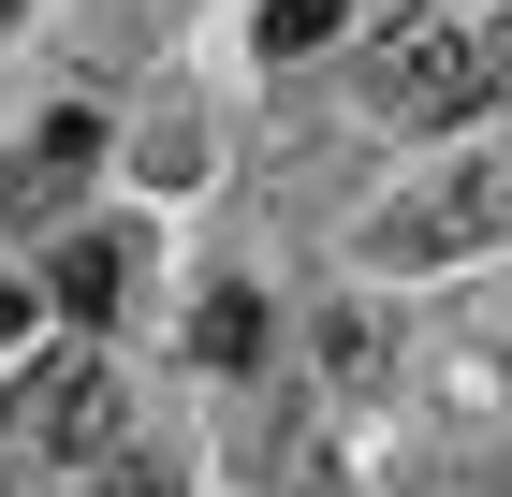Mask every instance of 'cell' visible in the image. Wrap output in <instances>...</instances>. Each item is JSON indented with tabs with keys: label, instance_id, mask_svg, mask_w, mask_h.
I'll use <instances>...</instances> for the list:
<instances>
[{
	"label": "cell",
	"instance_id": "1",
	"mask_svg": "<svg viewBox=\"0 0 512 497\" xmlns=\"http://www.w3.org/2000/svg\"><path fill=\"white\" fill-rule=\"evenodd\" d=\"M498 88H512V15H410L366 59V117H395V132H454Z\"/></svg>",
	"mask_w": 512,
	"mask_h": 497
},
{
	"label": "cell",
	"instance_id": "2",
	"mask_svg": "<svg viewBox=\"0 0 512 497\" xmlns=\"http://www.w3.org/2000/svg\"><path fill=\"white\" fill-rule=\"evenodd\" d=\"M15 439H30V454H118L132 439V395H118V366H103V351H44L30 381H15Z\"/></svg>",
	"mask_w": 512,
	"mask_h": 497
},
{
	"label": "cell",
	"instance_id": "3",
	"mask_svg": "<svg viewBox=\"0 0 512 497\" xmlns=\"http://www.w3.org/2000/svg\"><path fill=\"white\" fill-rule=\"evenodd\" d=\"M483 234H512V161H469L439 191H395L366 220V264H439V249H483Z\"/></svg>",
	"mask_w": 512,
	"mask_h": 497
},
{
	"label": "cell",
	"instance_id": "4",
	"mask_svg": "<svg viewBox=\"0 0 512 497\" xmlns=\"http://www.w3.org/2000/svg\"><path fill=\"white\" fill-rule=\"evenodd\" d=\"M132 264H147L132 234H59V249H44V293H59V322H118V307H132Z\"/></svg>",
	"mask_w": 512,
	"mask_h": 497
},
{
	"label": "cell",
	"instance_id": "5",
	"mask_svg": "<svg viewBox=\"0 0 512 497\" xmlns=\"http://www.w3.org/2000/svg\"><path fill=\"white\" fill-rule=\"evenodd\" d=\"M191 366H205V381H235V366H264V293H235V278H220V293L191 307Z\"/></svg>",
	"mask_w": 512,
	"mask_h": 497
},
{
	"label": "cell",
	"instance_id": "6",
	"mask_svg": "<svg viewBox=\"0 0 512 497\" xmlns=\"http://www.w3.org/2000/svg\"><path fill=\"white\" fill-rule=\"evenodd\" d=\"M337 30H352V0H264V15H249V44H264V59H322Z\"/></svg>",
	"mask_w": 512,
	"mask_h": 497
},
{
	"label": "cell",
	"instance_id": "7",
	"mask_svg": "<svg viewBox=\"0 0 512 497\" xmlns=\"http://www.w3.org/2000/svg\"><path fill=\"white\" fill-rule=\"evenodd\" d=\"M59 191H74V161H59V147H15V161H0V220H15V234L59 220Z\"/></svg>",
	"mask_w": 512,
	"mask_h": 497
},
{
	"label": "cell",
	"instance_id": "8",
	"mask_svg": "<svg viewBox=\"0 0 512 497\" xmlns=\"http://www.w3.org/2000/svg\"><path fill=\"white\" fill-rule=\"evenodd\" d=\"M322 381H337V395L381 381V307H322Z\"/></svg>",
	"mask_w": 512,
	"mask_h": 497
},
{
	"label": "cell",
	"instance_id": "9",
	"mask_svg": "<svg viewBox=\"0 0 512 497\" xmlns=\"http://www.w3.org/2000/svg\"><path fill=\"white\" fill-rule=\"evenodd\" d=\"M103 497H176V454H161V439H118V454H103Z\"/></svg>",
	"mask_w": 512,
	"mask_h": 497
},
{
	"label": "cell",
	"instance_id": "10",
	"mask_svg": "<svg viewBox=\"0 0 512 497\" xmlns=\"http://www.w3.org/2000/svg\"><path fill=\"white\" fill-rule=\"evenodd\" d=\"M30 307H59V293H0V351H15V337H30Z\"/></svg>",
	"mask_w": 512,
	"mask_h": 497
}]
</instances>
